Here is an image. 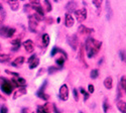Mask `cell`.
<instances>
[{
  "mask_svg": "<svg viewBox=\"0 0 126 113\" xmlns=\"http://www.w3.org/2000/svg\"><path fill=\"white\" fill-rule=\"evenodd\" d=\"M101 46H102V43L99 42V40L93 38V37H88L85 42V49H86V53H87V56L88 58H94L98 52L101 48Z\"/></svg>",
  "mask_w": 126,
  "mask_h": 113,
  "instance_id": "1",
  "label": "cell"
},
{
  "mask_svg": "<svg viewBox=\"0 0 126 113\" xmlns=\"http://www.w3.org/2000/svg\"><path fill=\"white\" fill-rule=\"evenodd\" d=\"M43 19L41 17H39L38 14H34V15H30L29 16V29H30V32H36V28H37V23L38 21H40V20Z\"/></svg>",
  "mask_w": 126,
  "mask_h": 113,
  "instance_id": "2",
  "label": "cell"
},
{
  "mask_svg": "<svg viewBox=\"0 0 126 113\" xmlns=\"http://www.w3.org/2000/svg\"><path fill=\"white\" fill-rule=\"evenodd\" d=\"M14 33H15V28L8 26H0V36L8 38L11 37Z\"/></svg>",
  "mask_w": 126,
  "mask_h": 113,
  "instance_id": "3",
  "label": "cell"
},
{
  "mask_svg": "<svg viewBox=\"0 0 126 113\" xmlns=\"http://www.w3.org/2000/svg\"><path fill=\"white\" fill-rule=\"evenodd\" d=\"M77 21L82 23L83 21H85L87 18V9L86 8H81V9H77L76 11L74 12Z\"/></svg>",
  "mask_w": 126,
  "mask_h": 113,
  "instance_id": "4",
  "label": "cell"
},
{
  "mask_svg": "<svg viewBox=\"0 0 126 113\" xmlns=\"http://www.w3.org/2000/svg\"><path fill=\"white\" fill-rule=\"evenodd\" d=\"M59 96H60V99L63 100V101H67L68 98H69V88L66 84L62 85L60 87V91H59Z\"/></svg>",
  "mask_w": 126,
  "mask_h": 113,
  "instance_id": "5",
  "label": "cell"
},
{
  "mask_svg": "<svg viewBox=\"0 0 126 113\" xmlns=\"http://www.w3.org/2000/svg\"><path fill=\"white\" fill-rule=\"evenodd\" d=\"M12 89H13V86L11 85V83H10V81H8V80H4L3 84H2V86H1V90L4 92L5 94L9 95V94H11Z\"/></svg>",
  "mask_w": 126,
  "mask_h": 113,
  "instance_id": "6",
  "label": "cell"
},
{
  "mask_svg": "<svg viewBox=\"0 0 126 113\" xmlns=\"http://www.w3.org/2000/svg\"><path fill=\"white\" fill-rule=\"evenodd\" d=\"M27 63L29 64V69H31V70L35 69L38 66V64H39V59L35 55H32L27 60Z\"/></svg>",
  "mask_w": 126,
  "mask_h": 113,
  "instance_id": "7",
  "label": "cell"
},
{
  "mask_svg": "<svg viewBox=\"0 0 126 113\" xmlns=\"http://www.w3.org/2000/svg\"><path fill=\"white\" fill-rule=\"evenodd\" d=\"M68 44L74 50L77 49L78 48V37H77V35L74 34V35L69 36L68 37Z\"/></svg>",
  "mask_w": 126,
  "mask_h": 113,
  "instance_id": "8",
  "label": "cell"
},
{
  "mask_svg": "<svg viewBox=\"0 0 126 113\" xmlns=\"http://www.w3.org/2000/svg\"><path fill=\"white\" fill-rule=\"evenodd\" d=\"M74 23H75V18L72 16L71 13L67 12L66 15H65V25L67 27H72L73 25H74Z\"/></svg>",
  "mask_w": 126,
  "mask_h": 113,
  "instance_id": "9",
  "label": "cell"
},
{
  "mask_svg": "<svg viewBox=\"0 0 126 113\" xmlns=\"http://www.w3.org/2000/svg\"><path fill=\"white\" fill-rule=\"evenodd\" d=\"M46 86H47V82H45L44 85L41 86V87L39 88V90L36 92V95H37L40 99H43V100H48V95L45 94V88H46Z\"/></svg>",
  "mask_w": 126,
  "mask_h": 113,
  "instance_id": "10",
  "label": "cell"
},
{
  "mask_svg": "<svg viewBox=\"0 0 126 113\" xmlns=\"http://www.w3.org/2000/svg\"><path fill=\"white\" fill-rule=\"evenodd\" d=\"M23 48H25V50L27 53H32L34 50V46L31 39H27L23 43Z\"/></svg>",
  "mask_w": 126,
  "mask_h": 113,
  "instance_id": "11",
  "label": "cell"
},
{
  "mask_svg": "<svg viewBox=\"0 0 126 113\" xmlns=\"http://www.w3.org/2000/svg\"><path fill=\"white\" fill-rule=\"evenodd\" d=\"M77 8V3L75 1H73V0H71L70 2H68V4L66 5V9H67V11L68 13H72V12H75L76 11V9Z\"/></svg>",
  "mask_w": 126,
  "mask_h": 113,
  "instance_id": "12",
  "label": "cell"
},
{
  "mask_svg": "<svg viewBox=\"0 0 126 113\" xmlns=\"http://www.w3.org/2000/svg\"><path fill=\"white\" fill-rule=\"evenodd\" d=\"M78 32H79L81 34H90V33H92V32H94V29H93V28H89V27H87V26H85V25L82 24V25H80Z\"/></svg>",
  "mask_w": 126,
  "mask_h": 113,
  "instance_id": "13",
  "label": "cell"
},
{
  "mask_svg": "<svg viewBox=\"0 0 126 113\" xmlns=\"http://www.w3.org/2000/svg\"><path fill=\"white\" fill-rule=\"evenodd\" d=\"M27 93V90L25 87H22V88H19L16 90V92L13 94V99H17L18 97L20 96H22V95H25Z\"/></svg>",
  "mask_w": 126,
  "mask_h": 113,
  "instance_id": "14",
  "label": "cell"
},
{
  "mask_svg": "<svg viewBox=\"0 0 126 113\" xmlns=\"http://www.w3.org/2000/svg\"><path fill=\"white\" fill-rule=\"evenodd\" d=\"M117 108L121 113H126V102L123 100H118L117 102Z\"/></svg>",
  "mask_w": 126,
  "mask_h": 113,
  "instance_id": "15",
  "label": "cell"
},
{
  "mask_svg": "<svg viewBox=\"0 0 126 113\" xmlns=\"http://www.w3.org/2000/svg\"><path fill=\"white\" fill-rule=\"evenodd\" d=\"M23 62H24V58L23 57H17L11 63V66L12 67H19V66H21L23 64Z\"/></svg>",
  "mask_w": 126,
  "mask_h": 113,
  "instance_id": "16",
  "label": "cell"
},
{
  "mask_svg": "<svg viewBox=\"0 0 126 113\" xmlns=\"http://www.w3.org/2000/svg\"><path fill=\"white\" fill-rule=\"evenodd\" d=\"M32 7H33V10H34V11H35L39 16H45V10H44V8L41 7L39 4L32 5Z\"/></svg>",
  "mask_w": 126,
  "mask_h": 113,
  "instance_id": "17",
  "label": "cell"
},
{
  "mask_svg": "<svg viewBox=\"0 0 126 113\" xmlns=\"http://www.w3.org/2000/svg\"><path fill=\"white\" fill-rule=\"evenodd\" d=\"M104 86L106 89H112L113 86V80L111 77H107L106 79L104 80Z\"/></svg>",
  "mask_w": 126,
  "mask_h": 113,
  "instance_id": "18",
  "label": "cell"
},
{
  "mask_svg": "<svg viewBox=\"0 0 126 113\" xmlns=\"http://www.w3.org/2000/svg\"><path fill=\"white\" fill-rule=\"evenodd\" d=\"M106 8H107V18L110 19L112 17V9H111V5H110L109 0H106Z\"/></svg>",
  "mask_w": 126,
  "mask_h": 113,
  "instance_id": "19",
  "label": "cell"
},
{
  "mask_svg": "<svg viewBox=\"0 0 126 113\" xmlns=\"http://www.w3.org/2000/svg\"><path fill=\"white\" fill-rule=\"evenodd\" d=\"M11 45L13 46V50H16V49L20 47L21 43H20V39H19V38H15V39L11 40Z\"/></svg>",
  "mask_w": 126,
  "mask_h": 113,
  "instance_id": "20",
  "label": "cell"
},
{
  "mask_svg": "<svg viewBox=\"0 0 126 113\" xmlns=\"http://www.w3.org/2000/svg\"><path fill=\"white\" fill-rule=\"evenodd\" d=\"M41 39H43L44 47H47L48 44H49V35L47 33H45V34H43V37H41Z\"/></svg>",
  "mask_w": 126,
  "mask_h": 113,
  "instance_id": "21",
  "label": "cell"
},
{
  "mask_svg": "<svg viewBox=\"0 0 126 113\" xmlns=\"http://www.w3.org/2000/svg\"><path fill=\"white\" fill-rule=\"evenodd\" d=\"M83 50H84V45H81V47H80V53H79V60L82 62V63L85 65L86 67H87V65H86V62H85V60L83 59Z\"/></svg>",
  "mask_w": 126,
  "mask_h": 113,
  "instance_id": "22",
  "label": "cell"
},
{
  "mask_svg": "<svg viewBox=\"0 0 126 113\" xmlns=\"http://www.w3.org/2000/svg\"><path fill=\"white\" fill-rule=\"evenodd\" d=\"M10 60V56L6 54H1L0 55V63H6Z\"/></svg>",
  "mask_w": 126,
  "mask_h": 113,
  "instance_id": "23",
  "label": "cell"
},
{
  "mask_svg": "<svg viewBox=\"0 0 126 113\" xmlns=\"http://www.w3.org/2000/svg\"><path fill=\"white\" fill-rule=\"evenodd\" d=\"M16 81V83H17V86L18 87H20V86H22V87H25V85H26V81L23 79V78H18L17 80H15Z\"/></svg>",
  "mask_w": 126,
  "mask_h": 113,
  "instance_id": "24",
  "label": "cell"
},
{
  "mask_svg": "<svg viewBox=\"0 0 126 113\" xmlns=\"http://www.w3.org/2000/svg\"><path fill=\"white\" fill-rule=\"evenodd\" d=\"M36 113H48V110H47V108L46 105H44V106H38Z\"/></svg>",
  "mask_w": 126,
  "mask_h": 113,
  "instance_id": "25",
  "label": "cell"
},
{
  "mask_svg": "<svg viewBox=\"0 0 126 113\" xmlns=\"http://www.w3.org/2000/svg\"><path fill=\"white\" fill-rule=\"evenodd\" d=\"M120 86L122 87L123 90L126 91V76H122L120 80Z\"/></svg>",
  "mask_w": 126,
  "mask_h": 113,
  "instance_id": "26",
  "label": "cell"
},
{
  "mask_svg": "<svg viewBox=\"0 0 126 113\" xmlns=\"http://www.w3.org/2000/svg\"><path fill=\"white\" fill-rule=\"evenodd\" d=\"M65 58L63 57V58H60V59H58V60H56V64L60 67V68H62L63 66H64V63H65Z\"/></svg>",
  "mask_w": 126,
  "mask_h": 113,
  "instance_id": "27",
  "label": "cell"
},
{
  "mask_svg": "<svg viewBox=\"0 0 126 113\" xmlns=\"http://www.w3.org/2000/svg\"><path fill=\"white\" fill-rule=\"evenodd\" d=\"M98 76H99V71H98L97 69H95V70H92L91 74H90V77H91L92 79H96Z\"/></svg>",
  "mask_w": 126,
  "mask_h": 113,
  "instance_id": "28",
  "label": "cell"
},
{
  "mask_svg": "<svg viewBox=\"0 0 126 113\" xmlns=\"http://www.w3.org/2000/svg\"><path fill=\"white\" fill-rule=\"evenodd\" d=\"M80 92L84 95V100L87 101V100L89 99V93H87L86 90H84V88H81V89H80Z\"/></svg>",
  "mask_w": 126,
  "mask_h": 113,
  "instance_id": "29",
  "label": "cell"
},
{
  "mask_svg": "<svg viewBox=\"0 0 126 113\" xmlns=\"http://www.w3.org/2000/svg\"><path fill=\"white\" fill-rule=\"evenodd\" d=\"M45 5H46V10H47V12H49L50 10H51V4L49 3L48 0H45Z\"/></svg>",
  "mask_w": 126,
  "mask_h": 113,
  "instance_id": "30",
  "label": "cell"
},
{
  "mask_svg": "<svg viewBox=\"0 0 126 113\" xmlns=\"http://www.w3.org/2000/svg\"><path fill=\"white\" fill-rule=\"evenodd\" d=\"M59 70H60V68L52 66V67H49L47 71H48V74H54V73H56V72H58Z\"/></svg>",
  "mask_w": 126,
  "mask_h": 113,
  "instance_id": "31",
  "label": "cell"
},
{
  "mask_svg": "<svg viewBox=\"0 0 126 113\" xmlns=\"http://www.w3.org/2000/svg\"><path fill=\"white\" fill-rule=\"evenodd\" d=\"M92 2H93V4L95 5L97 8H100L101 7V4L103 2V0H92Z\"/></svg>",
  "mask_w": 126,
  "mask_h": 113,
  "instance_id": "32",
  "label": "cell"
},
{
  "mask_svg": "<svg viewBox=\"0 0 126 113\" xmlns=\"http://www.w3.org/2000/svg\"><path fill=\"white\" fill-rule=\"evenodd\" d=\"M9 5H10V7H11V9H12V10H14V11H16V10L19 8V4H18V2L9 3Z\"/></svg>",
  "mask_w": 126,
  "mask_h": 113,
  "instance_id": "33",
  "label": "cell"
},
{
  "mask_svg": "<svg viewBox=\"0 0 126 113\" xmlns=\"http://www.w3.org/2000/svg\"><path fill=\"white\" fill-rule=\"evenodd\" d=\"M108 108H109L108 103H107V101L105 100V101L103 102V110H104V112H105V113H106V112L108 111Z\"/></svg>",
  "mask_w": 126,
  "mask_h": 113,
  "instance_id": "34",
  "label": "cell"
},
{
  "mask_svg": "<svg viewBox=\"0 0 126 113\" xmlns=\"http://www.w3.org/2000/svg\"><path fill=\"white\" fill-rule=\"evenodd\" d=\"M0 113H8V109L6 106H2L0 108Z\"/></svg>",
  "mask_w": 126,
  "mask_h": 113,
  "instance_id": "35",
  "label": "cell"
},
{
  "mask_svg": "<svg viewBox=\"0 0 126 113\" xmlns=\"http://www.w3.org/2000/svg\"><path fill=\"white\" fill-rule=\"evenodd\" d=\"M58 48H57V47H55L54 48H52L51 53H50V56H51V57H54V56H55V55L58 53Z\"/></svg>",
  "mask_w": 126,
  "mask_h": 113,
  "instance_id": "36",
  "label": "cell"
},
{
  "mask_svg": "<svg viewBox=\"0 0 126 113\" xmlns=\"http://www.w3.org/2000/svg\"><path fill=\"white\" fill-rule=\"evenodd\" d=\"M73 94H74L75 100H76V101H78V100H79V97H78V92H77V90H76V89L73 90Z\"/></svg>",
  "mask_w": 126,
  "mask_h": 113,
  "instance_id": "37",
  "label": "cell"
},
{
  "mask_svg": "<svg viewBox=\"0 0 126 113\" xmlns=\"http://www.w3.org/2000/svg\"><path fill=\"white\" fill-rule=\"evenodd\" d=\"M120 58L122 61H126V57H125V52H123V50H121L120 52Z\"/></svg>",
  "mask_w": 126,
  "mask_h": 113,
  "instance_id": "38",
  "label": "cell"
},
{
  "mask_svg": "<svg viewBox=\"0 0 126 113\" xmlns=\"http://www.w3.org/2000/svg\"><path fill=\"white\" fill-rule=\"evenodd\" d=\"M88 92H89V93H94V86L93 85H89L88 86Z\"/></svg>",
  "mask_w": 126,
  "mask_h": 113,
  "instance_id": "39",
  "label": "cell"
},
{
  "mask_svg": "<svg viewBox=\"0 0 126 113\" xmlns=\"http://www.w3.org/2000/svg\"><path fill=\"white\" fill-rule=\"evenodd\" d=\"M52 108H54V111H55V113H60V112H59V110H58V108H57V106H56V105H54V106H52Z\"/></svg>",
  "mask_w": 126,
  "mask_h": 113,
  "instance_id": "40",
  "label": "cell"
},
{
  "mask_svg": "<svg viewBox=\"0 0 126 113\" xmlns=\"http://www.w3.org/2000/svg\"><path fill=\"white\" fill-rule=\"evenodd\" d=\"M21 113H28V110H27L26 108H23L22 111H21Z\"/></svg>",
  "mask_w": 126,
  "mask_h": 113,
  "instance_id": "41",
  "label": "cell"
},
{
  "mask_svg": "<svg viewBox=\"0 0 126 113\" xmlns=\"http://www.w3.org/2000/svg\"><path fill=\"white\" fill-rule=\"evenodd\" d=\"M14 2H17V0H9V3H14Z\"/></svg>",
  "mask_w": 126,
  "mask_h": 113,
  "instance_id": "42",
  "label": "cell"
},
{
  "mask_svg": "<svg viewBox=\"0 0 126 113\" xmlns=\"http://www.w3.org/2000/svg\"><path fill=\"white\" fill-rule=\"evenodd\" d=\"M0 10H2V6L1 5H0Z\"/></svg>",
  "mask_w": 126,
  "mask_h": 113,
  "instance_id": "43",
  "label": "cell"
},
{
  "mask_svg": "<svg viewBox=\"0 0 126 113\" xmlns=\"http://www.w3.org/2000/svg\"><path fill=\"white\" fill-rule=\"evenodd\" d=\"M55 1H56V2H57V1H58V0H55Z\"/></svg>",
  "mask_w": 126,
  "mask_h": 113,
  "instance_id": "44",
  "label": "cell"
},
{
  "mask_svg": "<svg viewBox=\"0 0 126 113\" xmlns=\"http://www.w3.org/2000/svg\"><path fill=\"white\" fill-rule=\"evenodd\" d=\"M125 92H126V91H125Z\"/></svg>",
  "mask_w": 126,
  "mask_h": 113,
  "instance_id": "45",
  "label": "cell"
}]
</instances>
